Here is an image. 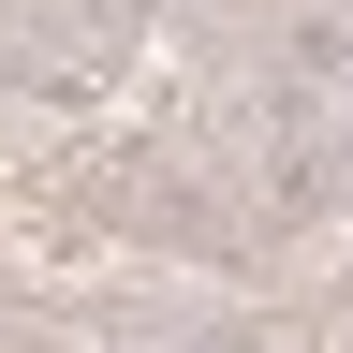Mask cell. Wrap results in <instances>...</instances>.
Segmentation results:
<instances>
[{"mask_svg":"<svg viewBox=\"0 0 353 353\" xmlns=\"http://www.w3.org/2000/svg\"><path fill=\"white\" fill-rule=\"evenodd\" d=\"M280 74H294V103L353 88V0H280Z\"/></svg>","mask_w":353,"mask_h":353,"instance_id":"6da1fadb","label":"cell"},{"mask_svg":"<svg viewBox=\"0 0 353 353\" xmlns=\"http://www.w3.org/2000/svg\"><path fill=\"white\" fill-rule=\"evenodd\" d=\"M265 206H280V221H324V206H339V148L280 132V148H265Z\"/></svg>","mask_w":353,"mask_h":353,"instance_id":"7a4b0ae2","label":"cell"},{"mask_svg":"<svg viewBox=\"0 0 353 353\" xmlns=\"http://www.w3.org/2000/svg\"><path fill=\"white\" fill-rule=\"evenodd\" d=\"M148 353H176V339H148Z\"/></svg>","mask_w":353,"mask_h":353,"instance_id":"3957f363","label":"cell"}]
</instances>
